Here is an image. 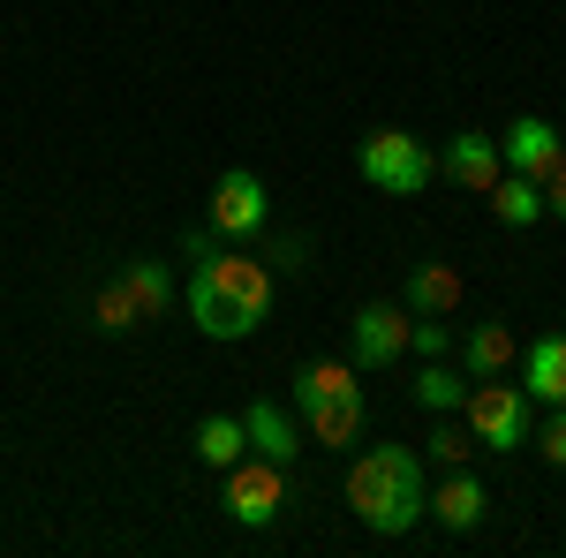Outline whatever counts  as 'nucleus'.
I'll list each match as a JSON object with an SVG mask.
<instances>
[{
    "label": "nucleus",
    "mask_w": 566,
    "mask_h": 558,
    "mask_svg": "<svg viewBox=\"0 0 566 558\" xmlns=\"http://www.w3.org/2000/svg\"><path fill=\"white\" fill-rule=\"evenodd\" d=\"M181 302H189V325L205 340H250L264 325V309H272V264L250 257L242 242L234 250H212L205 264H189Z\"/></svg>",
    "instance_id": "obj_1"
},
{
    "label": "nucleus",
    "mask_w": 566,
    "mask_h": 558,
    "mask_svg": "<svg viewBox=\"0 0 566 558\" xmlns=\"http://www.w3.org/2000/svg\"><path fill=\"white\" fill-rule=\"evenodd\" d=\"M348 506L370 536H408L431 514V483H423V453L416 445H370L348 468Z\"/></svg>",
    "instance_id": "obj_2"
},
{
    "label": "nucleus",
    "mask_w": 566,
    "mask_h": 558,
    "mask_svg": "<svg viewBox=\"0 0 566 558\" xmlns=\"http://www.w3.org/2000/svg\"><path fill=\"white\" fill-rule=\"evenodd\" d=\"M355 167H363L370 189H386V197H423V189H431V173H438V159L423 151V136L378 129V136H363V144H355Z\"/></svg>",
    "instance_id": "obj_3"
},
{
    "label": "nucleus",
    "mask_w": 566,
    "mask_h": 558,
    "mask_svg": "<svg viewBox=\"0 0 566 558\" xmlns=\"http://www.w3.org/2000/svg\"><path fill=\"white\" fill-rule=\"evenodd\" d=\"M461 415H469V438L491 445V453H522L528 438H536V415H528V392L506 386V378H476L469 400H461Z\"/></svg>",
    "instance_id": "obj_4"
},
{
    "label": "nucleus",
    "mask_w": 566,
    "mask_h": 558,
    "mask_svg": "<svg viewBox=\"0 0 566 558\" xmlns=\"http://www.w3.org/2000/svg\"><path fill=\"white\" fill-rule=\"evenodd\" d=\"M280 506H287V468L264 461V453H242V461L227 468V514L242 520V528H272Z\"/></svg>",
    "instance_id": "obj_5"
},
{
    "label": "nucleus",
    "mask_w": 566,
    "mask_h": 558,
    "mask_svg": "<svg viewBox=\"0 0 566 558\" xmlns=\"http://www.w3.org/2000/svg\"><path fill=\"white\" fill-rule=\"evenodd\" d=\"M227 234V242H258L264 227H272V197H264V181L250 167H227L212 181V212H205Z\"/></svg>",
    "instance_id": "obj_6"
},
{
    "label": "nucleus",
    "mask_w": 566,
    "mask_h": 558,
    "mask_svg": "<svg viewBox=\"0 0 566 558\" xmlns=\"http://www.w3.org/2000/svg\"><path fill=\"white\" fill-rule=\"evenodd\" d=\"M408 302H370V309H355V370H386L408 355Z\"/></svg>",
    "instance_id": "obj_7"
},
{
    "label": "nucleus",
    "mask_w": 566,
    "mask_h": 558,
    "mask_svg": "<svg viewBox=\"0 0 566 558\" xmlns=\"http://www.w3.org/2000/svg\"><path fill=\"white\" fill-rule=\"evenodd\" d=\"M499 159H506V173H528V181H552V173L566 167V136L552 129V122H536V114H522L514 129L499 136Z\"/></svg>",
    "instance_id": "obj_8"
},
{
    "label": "nucleus",
    "mask_w": 566,
    "mask_h": 558,
    "mask_svg": "<svg viewBox=\"0 0 566 558\" xmlns=\"http://www.w3.org/2000/svg\"><path fill=\"white\" fill-rule=\"evenodd\" d=\"M438 173H446V181H461L469 197H483V189L506 173V159H499V136H483V129L446 136V151H438Z\"/></svg>",
    "instance_id": "obj_9"
},
{
    "label": "nucleus",
    "mask_w": 566,
    "mask_h": 558,
    "mask_svg": "<svg viewBox=\"0 0 566 558\" xmlns=\"http://www.w3.org/2000/svg\"><path fill=\"white\" fill-rule=\"evenodd\" d=\"M431 514L446 520L453 536L483 528V514H491V491H483V475H469V468H446V483L431 491Z\"/></svg>",
    "instance_id": "obj_10"
},
{
    "label": "nucleus",
    "mask_w": 566,
    "mask_h": 558,
    "mask_svg": "<svg viewBox=\"0 0 566 558\" xmlns=\"http://www.w3.org/2000/svg\"><path fill=\"white\" fill-rule=\"evenodd\" d=\"M522 392L544 408H566V333H544L536 347H522Z\"/></svg>",
    "instance_id": "obj_11"
},
{
    "label": "nucleus",
    "mask_w": 566,
    "mask_h": 558,
    "mask_svg": "<svg viewBox=\"0 0 566 558\" xmlns=\"http://www.w3.org/2000/svg\"><path fill=\"white\" fill-rule=\"evenodd\" d=\"M242 430H250V453H264V461H295L303 453V430H295V415L287 408H272V400H258V408H242Z\"/></svg>",
    "instance_id": "obj_12"
},
{
    "label": "nucleus",
    "mask_w": 566,
    "mask_h": 558,
    "mask_svg": "<svg viewBox=\"0 0 566 558\" xmlns=\"http://www.w3.org/2000/svg\"><path fill=\"white\" fill-rule=\"evenodd\" d=\"M461 309V272L453 264H416L408 272V317H453Z\"/></svg>",
    "instance_id": "obj_13"
},
{
    "label": "nucleus",
    "mask_w": 566,
    "mask_h": 558,
    "mask_svg": "<svg viewBox=\"0 0 566 558\" xmlns=\"http://www.w3.org/2000/svg\"><path fill=\"white\" fill-rule=\"evenodd\" d=\"M461 362H469V378H506V370L522 362V340H514V325H476V333L461 340Z\"/></svg>",
    "instance_id": "obj_14"
},
{
    "label": "nucleus",
    "mask_w": 566,
    "mask_h": 558,
    "mask_svg": "<svg viewBox=\"0 0 566 558\" xmlns=\"http://www.w3.org/2000/svg\"><path fill=\"white\" fill-rule=\"evenodd\" d=\"M483 204L499 212V227H536V219H544V181H528V173H499V181L483 189Z\"/></svg>",
    "instance_id": "obj_15"
},
{
    "label": "nucleus",
    "mask_w": 566,
    "mask_h": 558,
    "mask_svg": "<svg viewBox=\"0 0 566 558\" xmlns=\"http://www.w3.org/2000/svg\"><path fill=\"white\" fill-rule=\"evenodd\" d=\"M122 287H129V302H136V309H144V325L175 309V272H167V264H151V257L122 264Z\"/></svg>",
    "instance_id": "obj_16"
},
{
    "label": "nucleus",
    "mask_w": 566,
    "mask_h": 558,
    "mask_svg": "<svg viewBox=\"0 0 566 558\" xmlns=\"http://www.w3.org/2000/svg\"><path fill=\"white\" fill-rule=\"evenodd\" d=\"M242 453H250V430H242V415H205V423H197V461H205V468L227 475Z\"/></svg>",
    "instance_id": "obj_17"
},
{
    "label": "nucleus",
    "mask_w": 566,
    "mask_h": 558,
    "mask_svg": "<svg viewBox=\"0 0 566 558\" xmlns=\"http://www.w3.org/2000/svg\"><path fill=\"white\" fill-rule=\"evenodd\" d=\"M303 415H310V438H317V445H355V438H363V392L317 400V408H303Z\"/></svg>",
    "instance_id": "obj_18"
},
{
    "label": "nucleus",
    "mask_w": 566,
    "mask_h": 558,
    "mask_svg": "<svg viewBox=\"0 0 566 558\" xmlns=\"http://www.w3.org/2000/svg\"><path fill=\"white\" fill-rule=\"evenodd\" d=\"M340 392H363V370H355V362H303V370H295V408L340 400Z\"/></svg>",
    "instance_id": "obj_19"
},
{
    "label": "nucleus",
    "mask_w": 566,
    "mask_h": 558,
    "mask_svg": "<svg viewBox=\"0 0 566 558\" xmlns=\"http://www.w3.org/2000/svg\"><path fill=\"white\" fill-rule=\"evenodd\" d=\"M461 400H469V378H461V370H446V362H423V378H416V408H431V415H453V408H461Z\"/></svg>",
    "instance_id": "obj_20"
},
{
    "label": "nucleus",
    "mask_w": 566,
    "mask_h": 558,
    "mask_svg": "<svg viewBox=\"0 0 566 558\" xmlns=\"http://www.w3.org/2000/svg\"><path fill=\"white\" fill-rule=\"evenodd\" d=\"M91 317H98V333H136V325H144V309L129 302V287H122V280H106V287H98Z\"/></svg>",
    "instance_id": "obj_21"
},
{
    "label": "nucleus",
    "mask_w": 566,
    "mask_h": 558,
    "mask_svg": "<svg viewBox=\"0 0 566 558\" xmlns=\"http://www.w3.org/2000/svg\"><path fill=\"white\" fill-rule=\"evenodd\" d=\"M469 453H476V438H469V430H453V423L423 438V461H438V468H461Z\"/></svg>",
    "instance_id": "obj_22"
},
{
    "label": "nucleus",
    "mask_w": 566,
    "mask_h": 558,
    "mask_svg": "<svg viewBox=\"0 0 566 558\" xmlns=\"http://www.w3.org/2000/svg\"><path fill=\"white\" fill-rule=\"evenodd\" d=\"M408 347H416L423 362H431V355H446V325H438V317H416V325H408Z\"/></svg>",
    "instance_id": "obj_23"
},
{
    "label": "nucleus",
    "mask_w": 566,
    "mask_h": 558,
    "mask_svg": "<svg viewBox=\"0 0 566 558\" xmlns=\"http://www.w3.org/2000/svg\"><path fill=\"white\" fill-rule=\"evenodd\" d=\"M544 461H552V468H566V408H552V415H544Z\"/></svg>",
    "instance_id": "obj_24"
},
{
    "label": "nucleus",
    "mask_w": 566,
    "mask_h": 558,
    "mask_svg": "<svg viewBox=\"0 0 566 558\" xmlns=\"http://www.w3.org/2000/svg\"><path fill=\"white\" fill-rule=\"evenodd\" d=\"M212 250H219V227H212V219L181 234V257H189V264H205V257H212Z\"/></svg>",
    "instance_id": "obj_25"
},
{
    "label": "nucleus",
    "mask_w": 566,
    "mask_h": 558,
    "mask_svg": "<svg viewBox=\"0 0 566 558\" xmlns=\"http://www.w3.org/2000/svg\"><path fill=\"white\" fill-rule=\"evenodd\" d=\"M544 212H552V219H566V167L552 173V181H544Z\"/></svg>",
    "instance_id": "obj_26"
}]
</instances>
